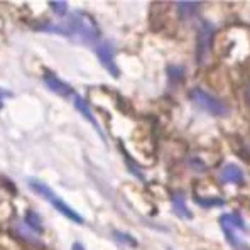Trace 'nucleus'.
<instances>
[{"label":"nucleus","instance_id":"nucleus-20","mask_svg":"<svg viewBox=\"0 0 250 250\" xmlns=\"http://www.w3.org/2000/svg\"><path fill=\"white\" fill-rule=\"evenodd\" d=\"M169 250H172V249H169Z\"/></svg>","mask_w":250,"mask_h":250},{"label":"nucleus","instance_id":"nucleus-17","mask_svg":"<svg viewBox=\"0 0 250 250\" xmlns=\"http://www.w3.org/2000/svg\"><path fill=\"white\" fill-rule=\"evenodd\" d=\"M10 91H7V90H3V88H0V110H2V106H3V100H5L7 97H10Z\"/></svg>","mask_w":250,"mask_h":250},{"label":"nucleus","instance_id":"nucleus-7","mask_svg":"<svg viewBox=\"0 0 250 250\" xmlns=\"http://www.w3.org/2000/svg\"><path fill=\"white\" fill-rule=\"evenodd\" d=\"M44 83H46V86L49 88V90H53L56 95H60V97H75L76 91L73 90L71 86H69L68 83H64L62 80H60L58 76H54L53 73H44Z\"/></svg>","mask_w":250,"mask_h":250},{"label":"nucleus","instance_id":"nucleus-12","mask_svg":"<svg viewBox=\"0 0 250 250\" xmlns=\"http://www.w3.org/2000/svg\"><path fill=\"white\" fill-rule=\"evenodd\" d=\"M25 222H27V225L31 227V230L38 231V233H42L41 220H39V216L36 215L34 211H27V215H25Z\"/></svg>","mask_w":250,"mask_h":250},{"label":"nucleus","instance_id":"nucleus-10","mask_svg":"<svg viewBox=\"0 0 250 250\" xmlns=\"http://www.w3.org/2000/svg\"><path fill=\"white\" fill-rule=\"evenodd\" d=\"M172 209H174V213L178 216H181V218H186V220H191L193 218V213L188 209L186 207V200H185V194L183 193H174L172 194Z\"/></svg>","mask_w":250,"mask_h":250},{"label":"nucleus","instance_id":"nucleus-3","mask_svg":"<svg viewBox=\"0 0 250 250\" xmlns=\"http://www.w3.org/2000/svg\"><path fill=\"white\" fill-rule=\"evenodd\" d=\"M189 98L198 108L205 110L209 115L223 117L229 113V106L223 104L220 98L213 97V95H209L208 91L201 90V88H193V90L189 91Z\"/></svg>","mask_w":250,"mask_h":250},{"label":"nucleus","instance_id":"nucleus-13","mask_svg":"<svg viewBox=\"0 0 250 250\" xmlns=\"http://www.w3.org/2000/svg\"><path fill=\"white\" fill-rule=\"evenodd\" d=\"M194 200H196L201 207H223V205H225V201H223L222 198H209V200H207V198L194 196Z\"/></svg>","mask_w":250,"mask_h":250},{"label":"nucleus","instance_id":"nucleus-6","mask_svg":"<svg viewBox=\"0 0 250 250\" xmlns=\"http://www.w3.org/2000/svg\"><path fill=\"white\" fill-rule=\"evenodd\" d=\"M97 56L98 61L105 66V69L112 76H119V68L115 64V47L110 41H102L97 46Z\"/></svg>","mask_w":250,"mask_h":250},{"label":"nucleus","instance_id":"nucleus-16","mask_svg":"<svg viewBox=\"0 0 250 250\" xmlns=\"http://www.w3.org/2000/svg\"><path fill=\"white\" fill-rule=\"evenodd\" d=\"M49 5H51V9H53L54 12L58 14V16H64L66 10H68V5H66V2H51Z\"/></svg>","mask_w":250,"mask_h":250},{"label":"nucleus","instance_id":"nucleus-2","mask_svg":"<svg viewBox=\"0 0 250 250\" xmlns=\"http://www.w3.org/2000/svg\"><path fill=\"white\" fill-rule=\"evenodd\" d=\"M29 188H31L34 193H38L39 196H42L46 201H49L51 205H53L54 209H58V211L61 213L62 216H66L68 220H71V222H76V223H83V218L80 213H76L75 209H73L69 205H66L64 201L61 200V198H58L56 194H54V191L51 189L47 185H44V183L38 181V179H29L27 181Z\"/></svg>","mask_w":250,"mask_h":250},{"label":"nucleus","instance_id":"nucleus-8","mask_svg":"<svg viewBox=\"0 0 250 250\" xmlns=\"http://www.w3.org/2000/svg\"><path fill=\"white\" fill-rule=\"evenodd\" d=\"M73 104H75L76 110H78V112L82 113V115L84 117V119H86V120H90V124L93 125V128H95V130L98 132V134H100V137H102V139H104V141H105V137H104V130H102V128H100V125H98V120L95 119V115H93V113H91V108H90V105H88L86 102H84L83 98L80 97L78 93H76L75 97H73Z\"/></svg>","mask_w":250,"mask_h":250},{"label":"nucleus","instance_id":"nucleus-18","mask_svg":"<svg viewBox=\"0 0 250 250\" xmlns=\"http://www.w3.org/2000/svg\"><path fill=\"white\" fill-rule=\"evenodd\" d=\"M71 250H84V247H83L82 244H78V242H76V244H73Z\"/></svg>","mask_w":250,"mask_h":250},{"label":"nucleus","instance_id":"nucleus-4","mask_svg":"<svg viewBox=\"0 0 250 250\" xmlns=\"http://www.w3.org/2000/svg\"><path fill=\"white\" fill-rule=\"evenodd\" d=\"M220 225H222L223 231H225V237L227 240L230 242V245L233 249L237 250H245V242L242 240L240 237L237 235V231L235 230H240L244 231L247 229V225H245V222L242 220L240 215H237V213H227V215H223L222 218H220Z\"/></svg>","mask_w":250,"mask_h":250},{"label":"nucleus","instance_id":"nucleus-5","mask_svg":"<svg viewBox=\"0 0 250 250\" xmlns=\"http://www.w3.org/2000/svg\"><path fill=\"white\" fill-rule=\"evenodd\" d=\"M213 34H215V25L208 21L201 22L200 29H198V44H196V56L200 64H203L207 61L209 49H211Z\"/></svg>","mask_w":250,"mask_h":250},{"label":"nucleus","instance_id":"nucleus-11","mask_svg":"<svg viewBox=\"0 0 250 250\" xmlns=\"http://www.w3.org/2000/svg\"><path fill=\"white\" fill-rule=\"evenodd\" d=\"M200 9V2H178V10L183 17H191Z\"/></svg>","mask_w":250,"mask_h":250},{"label":"nucleus","instance_id":"nucleus-15","mask_svg":"<svg viewBox=\"0 0 250 250\" xmlns=\"http://www.w3.org/2000/svg\"><path fill=\"white\" fill-rule=\"evenodd\" d=\"M113 237H115L117 240H120V242L130 244L132 247H137V240H135L134 237H130V235H127V233H122V231H115V233H113Z\"/></svg>","mask_w":250,"mask_h":250},{"label":"nucleus","instance_id":"nucleus-14","mask_svg":"<svg viewBox=\"0 0 250 250\" xmlns=\"http://www.w3.org/2000/svg\"><path fill=\"white\" fill-rule=\"evenodd\" d=\"M169 73V78L172 80V82H179V80L185 76V69L179 68V66H171V68L167 69Z\"/></svg>","mask_w":250,"mask_h":250},{"label":"nucleus","instance_id":"nucleus-19","mask_svg":"<svg viewBox=\"0 0 250 250\" xmlns=\"http://www.w3.org/2000/svg\"><path fill=\"white\" fill-rule=\"evenodd\" d=\"M249 100H250V83H249Z\"/></svg>","mask_w":250,"mask_h":250},{"label":"nucleus","instance_id":"nucleus-1","mask_svg":"<svg viewBox=\"0 0 250 250\" xmlns=\"http://www.w3.org/2000/svg\"><path fill=\"white\" fill-rule=\"evenodd\" d=\"M46 31H54L58 34H64V36H71L75 39H80L83 42H93L98 41L100 38V31H98L97 22L91 19L88 14L82 12V10H76L71 16L68 17L64 25H51L47 24Z\"/></svg>","mask_w":250,"mask_h":250},{"label":"nucleus","instance_id":"nucleus-9","mask_svg":"<svg viewBox=\"0 0 250 250\" xmlns=\"http://www.w3.org/2000/svg\"><path fill=\"white\" fill-rule=\"evenodd\" d=\"M220 178L223 183H229V185H242L244 183V171L237 164H227L220 172Z\"/></svg>","mask_w":250,"mask_h":250}]
</instances>
